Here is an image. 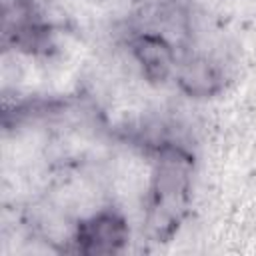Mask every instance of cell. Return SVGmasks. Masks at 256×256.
Masks as SVG:
<instances>
[{"label": "cell", "mask_w": 256, "mask_h": 256, "mask_svg": "<svg viewBox=\"0 0 256 256\" xmlns=\"http://www.w3.org/2000/svg\"><path fill=\"white\" fill-rule=\"evenodd\" d=\"M128 238V226L118 212H98L78 226L80 250L88 254H110L122 248Z\"/></svg>", "instance_id": "obj_1"}, {"label": "cell", "mask_w": 256, "mask_h": 256, "mask_svg": "<svg viewBox=\"0 0 256 256\" xmlns=\"http://www.w3.org/2000/svg\"><path fill=\"white\" fill-rule=\"evenodd\" d=\"M132 54L150 82H166L176 68L174 50L160 34H138L132 40Z\"/></svg>", "instance_id": "obj_2"}, {"label": "cell", "mask_w": 256, "mask_h": 256, "mask_svg": "<svg viewBox=\"0 0 256 256\" xmlns=\"http://www.w3.org/2000/svg\"><path fill=\"white\" fill-rule=\"evenodd\" d=\"M178 82L190 96H208L220 88V74L208 60L194 58L182 64Z\"/></svg>", "instance_id": "obj_3"}]
</instances>
